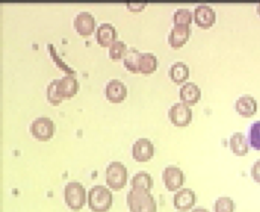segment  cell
Masks as SVG:
<instances>
[{
	"label": "cell",
	"instance_id": "25",
	"mask_svg": "<svg viewBox=\"0 0 260 212\" xmlns=\"http://www.w3.org/2000/svg\"><path fill=\"white\" fill-rule=\"evenodd\" d=\"M193 13L188 9H178L174 13L173 20L175 24H189L192 23Z\"/></svg>",
	"mask_w": 260,
	"mask_h": 212
},
{
	"label": "cell",
	"instance_id": "6",
	"mask_svg": "<svg viewBox=\"0 0 260 212\" xmlns=\"http://www.w3.org/2000/svg\"><path fill=\"white\" fill-rule=\"evenodd\" d=\"M171 123L178 127H185L192 121V110L184 103H176L169 110Z\"/></svg>",
	"mask_w": 260,
	"mask_h": 212
},
{
	"label": "cell",
	"instance_id": "4",
	"mask_svg": "<svg viewBox=\"0 0 260 212\" xmlns=\"http://www.w3.org/2000/svg\"><path fill=\"white\" fill-rule=\"evenodd\" d=\"M126 167L119 162H113L107 168V184L114 191L123 189L127 184Z\"/></svg>",
	"mask_w": 260,
	"mask_h": 212
},
{
	"label": "cell",
	"instance_id": "30",
	"mask_svg": "<svg viewBox=\"0 0 260 212\" xmlns=\"http://www.w3.org/2000/svg\"><path fill=\"white\" fill-rule=\"evenodd\" d=\"M256 11L258 15L260 16V3L258 4L256 8Z\"/></svg>",
	"mask_w": 260,
	"mask_h": 212
},
{
	"label": "cell",
	"instance_id": "27",
	"mask_svg": "<svg viewBox=\"0 0 260 212\" xmlns=\"http://www.w3.org/2000/svg\"><path fill=\"white\" fill-rule=\"evenodd\" d=\"M251 176L256 183L260 184V159L256 161L251 169Z\"/></svg>",
	"mask_w": 260,
	"mask_h": 212
},
{
	"label": "cell",
	"instance_id": "9",
	"mask_svg": "<svg viewBox=\"0 0 260 212\" xmlns=\"http://www.w3.org/2000/svg\"><path fill=\"white\" fill-rule=\"evenodd\" d=\"M153 144L147 139H138L133 145V156L137 162H146L153 156Z\"/></svg>",
	"mask_w": 260,
	"mask_h": 212
},
{
	"label": "cell",
	"instance_id": "15",
	"mask_svg": "<svg viewBox=\"0 0 260 212\" xmlns=\"http://www.w3.org/2000/svg\"><path fill=\"white\" fill-rule=\"evenodd\" d=\"M180 98L187 105L193 106L201 98V89L194 82H187L180 90Z\"/></svg>",
	"mask_w": 260,
	"mask_h": 212
},
{
	"label": "cell",
	"instance_id": "17",
	"mask_svg": "<svg viewBox=\"0 0 260 212\" xmlns=\"http://www.w3.org/2000/svg\"><path fill=\"white\" fill-rule=\"evenodd\" d=\"M257 102L250 96L240 97L236 101V109L237 112L244 117H250L257 111Z\"/></svg>",
	"mask_w": 260,
	"mask_h": 212
},
{
	"label": "cell",
	"instance_id": "29",
	"mask_svg": "<svg viewBox=\"0 0 260 212\" xmlns=\"http://www.w3.org/2000/svg\"><path fill=\"white\" fill-rule=\"evenodd\" d=\"M192 212H210L207 209L204 208H197L192 210Z\"/></svg>",
	"mask_w": 260,
	"mask_h": 212
},
{
	"label": "cell",
	"instance_id": "10",
	"mask_svg": "<svg viewBox=\"0 0 260 212\" xmlns=\"http://www.w3.org/2000/svg\"><path fill=\"white\" fill-rule=\"evenodd\" d=\"M195 22L204 29L211 27L216 21V13L213 8L207 5L198 6L194 10Z\"/></svg>",
	"mask_w": 260,
	"mask_h": 212
},
{
	"label": "cell",
	"instance_id": "20",
	"mask_svg": "<svg viewBox=\"0 0 260 212\" xmlns=\"http://www.w3.org/2000/svg\"><path fill=\"white\" fill-rule=\"evenodd\" d=\"M230 148L237 156H245L249 150L245 136L241 133L234 134L230 139Z\"/></svg>",
	"mask_w": 260,
	"mask_h": 212
},
{
	"label": "cell",
	"instance_id": "23",
	"mask_svg": "<svg viewBox=\"0 0 260 212\" xmlns=\"http://www.w3.org/2000/svg\"><path fill=\"white\" fill-rule=\"evenodd\" d=\"M127 52V46L123 41H115L110 46L109 49L110 57L113 60L124 58Z\"/></svg>",
	"mask_w": 260,
	"mask_h": 212
},
{
	"label": "cell",
	"instance_id": "21",
	"mask_svg": "<svg viewBox=\"0 0 260 212\" xmlns=\"http://www.w3.org/2000/svg\"><path fill=\"white\" fill-rule=\"evenodd\" d=\"M188 66L181 62L173 64L169 71V75L173 82L178 84L183 83L189 77Z\"/></svg>",
	"mask_w": 260,
	"mask_h": 212
},
{
	"label": "cell",
	"instance_id": "28",
	"mask_svg": "<svg viewBox=\"0 0 260 212\" xmlns=\"http://www.w3.org/2000/svg\"><path fill=\"white\" fill-rule=\"evenodd\" d=\"M127 7L130 11L137 12L142 11L145 6L147 5V3H127Z\"/></svg>",
	"mask_w": 260,
	"mask_h": 212
},
{
	"label": "cell",
	"instance_id": "12",
	"mask_svg": "<svg viewBox=\"0 0 260 212\" xmlns=\"http://www.w3.org/2000/svg\"><path fill=\"white\" fill-rule=\"evenodd\" d=\"M106 96L112 103H122L127 96V88L119 80H111L107 84Z\"/></svg>",
	"mask_w": 260,
	"mask_h": 212
},
{
	"label": "cell",
	"instance_id": "14",
	"mask_svg": "<svg viewBox=\"0 0 260 212\" xmlns=\"http://www.w3.org/2000/svg\"><path fill=\"white\" fill-rule=\"evenodd\" d=\"M74 27L81 35H90L94 29V18L88 12H81L74 19Z\"/></svg>",
	"mask_w": 260,
	"mask_h": 212
},
{
	"label": "cell",
	"instance_id": "24",
	"mask_svg": "<svg viewBox=\"0 0 260 212\" xmlns=\"http://www.w3.org/2000/svg\"><path fill=\"white\" fill-rule=\"evenodd\" d=\"M249 140L251 147L256 150H260V121H256L251 125Z\"/></svg>",
	"mask_w": 260,
	"mask_h": 212
},
{
	"label": "cell",
	"instance_id": "5",
	"mask_svg": "<svg viewBox=\"0 0 260 212\" xmlns=\"http://www.w3.org/2000/svg\"><path fill=\"white\" fill-rule=\"evenodd\" d=\"M65 200L72 209H82L86 201V192L83 185L79 183H69L66 186Z\"/></svg>",
	"mask_w": 260,
	"mask_h": 212
},
{
	"label": "cell",
	"instance_id": "16",
	"mask_svg": "<svg viewBox=\"0 0 260 212\" xmlns=\"http://www.w3.org/2000/svg\"><path fill=\"white\" fill-rule=\"evenodd\" d=\"M130 185L133 186L134 190L151 193V190L154 186V181L150 174L141 172L133 177Z\"/></svg>",
	"mask_w": 260,
	"mask_h": 212
},
{
	"label": "cell",
	"instance_id": "19",
	"mask_svg": "<svg viewBox=\"0 0 260 212\" xmlns=\"http://www.w3.org/2000/svg\"><path fill=\"white\" fill-rule=\"evenodd\" d=\"M158 62L157 57L152 53H140L139 58V72L150 74L157 70Z\"/></svg>",
	"mask_w": 260,
	"mask_h": 212
},
{
	"label": "cell",
	"instance_id": "22",
	"mask_svg": "<svg viewBox=\"0 0 260 212\" xmlns=\"http://www.w3.org/2000/svg\"><path fill=\"white\" fill-rule=\"evenodd\" d=\"M140 53L135 48H130L124 57V65L127 70L133 73H140L138 70L139 58Z\"/></svg>",
	"mask_w": 260,
	"mask_h": 212
},
{
	"label": "cell",
	"instance_id": "3",
	"mask_svg": "<svg viewBox=\"0 0 260 212\" xmlns=\"http://www.w3.org/2000/svg\"><path fill=\"white\" fill-rule=\"evenodd\" d=\"M89 207L94 212H106L112 205V194L105 186H94L89 191Z\"/></svg>",
	"mask_w": 260,
	"mask_h": 212
},
{
	"label": "cell",
	"instance_id": "2",
	"mask_svg": "<svg viewBox=\"0 0 260 212\" xmlns=\"http://www.w3.org/2000/svg\"><path fill=\"white\" fill-rule=\"evenodd\" d=\"M127 205L131 212H157V202L151 193L130 189L126 196Z\"/></svg>",
	"mask_w": 260,
	"mask_h": 212
},
{
	"label": "cell",
	"instance_id": "7",
	"mask_svg": "<svg viewBox=\"0 0 260 212\" xmlns=\"http://www.w3.org/2000/svg\"><path fill=\"white\" fill-rule=\"evenodd\" d=\"M30 132L34 138L39 141H47L53 137L54 122L49 118L39 117L32 122Z\"/></svg>",
	"mask_w": 260,
	"mask_h": 212
},
{
	"label": "cell",
	"instance_id": "11",
	"mask_svg": "<svg viewBox=\"0 0 260 212\" xmlns=\"http://www.w3.org/2000/svg\"><path fill=\"white\" fill-rule=\"evenodd\" d=\"M196 194L190 189H183L175 194L173 203L175 207L181 211H186L195 205Z\"/></svg>",
	"mask_w": 260,
	"mask_h": 212
},
{
	"label": "cell",
	"instance_id": "18",
	"mask_svg": "<svg viewBox=\"0 0 260 212\" xmlns=\"http://www.w3.org/2000/svg\"><path fill=\"white\" fill-rule=\"evenodd\" d=\"M116 31L115 27L109 23H104L98 29V43L102 47L110 46L115 41Z\"/></svg>",
	"mask_w": 260,
	"mask_h": 212
},
{
	"label": "cell",
	"instance_id": "26",
	"mask_svg": "<svg viewBox=\"0 0 260 212\" xmlns=\"http://www.w3.org/2000/svg\"><path fill=\"white\" fill-rule=\"evenodd\" d=\"M215 212H234L235 203L230 197H220L215 201Z\"/></svg>",
	"mask_w": 260,
	"mask_h": 212
},
{
	"label": "cell",
	"instance_id": "1",
	"mask_svg": "<svg viewBox=\"0 0 260 212\" xmlns=\"http://www.w3.org/2000/svg\"><path fill=\"white\" fill-rule=\"evenodd\" d=\"M77 88V80L71 75L54 80L47 88L48 100L51 104L58 105L63 99L72 97L76 94Z\"/></svg>",
	"mask_w": 260,
	"mask_h": 212
},
{
	"label": "cell",
	"instance_id": "13",
	"mask_svg": "<svg viewBox=\"0 0 260 212\" xmlns=\"http://www.w3.org/2000/svg\"><path fill=\"white\" fill-rule=\"evenodd\" d=\"M190 33L188 24H175L169 36V43L175 49L183 47L188 40Z\"/></svg>",
	"mask_w": 260,
	"mask_h": 212
},
{
	"label": "cell",
	"instance_id": "8",
	"mask_svg": "<svg viewBox=\"0 0 260 212\" xmlns=\"http://www.w3.org/2000/svg\"><path fill=\"white\" fill-rule=\"evenodd\" d=\"M162 181L166 188L170 192L175 191L183 185L185 177L180 168L169 166L165 168L162 174Z\"/></svg>",
	"mask_w": 260,
	"mask_h": 212
}]
</instances>
